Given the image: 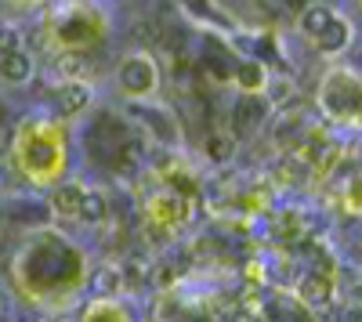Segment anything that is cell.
I'll return each instance as SVG.
<instances>
[{
    "mask_svg": "<svg viewBox=\"0 0 362 322\" xmlns=\"http://www.w3.org/2000/svg\"><path fill=\"white\" fill-rule=\"evenodd\" d=\"M11 51H22V29H15V25H0V58L11 54Z\"/></svg>",
    "mask_w": 362,
    "mask_h": 322,
    "instance_id": "obj_10",
    "label": "cell"
},
{
    "mask_svg": "<svg viewBox=\"0 0 362 322\" xmlns=\"http://www.w3.org/2000/svg\"><path fill=\"white\" fill-rule=\"evenodd\" d=\"M83 196H87V192H83L80 185H62V189L54 192V199H51V203H54V210L62 214V217H80Z\"/></svg>",
    "mask_w": 362,
    "mask_h": 322,
    "instance_id": "obj_6",
    "label": "cell"
},
{
    "mask_svg": "<svg viewBox=\"0 0 362 322\" xmlns=\"http://www.w3.org/2000/svg\"><path fill=\"white\" fill-rule=\"evenodd\" d=\"M54 69H62L66 76H80V73H87V58L83 54H62L54 62Z\"/></svg>",
    "mask_w": 362,
    "mask_h": 322,
    "instance_id": "obj_11",
    "label": "cell"
},
{
    "mask_svg": "<svg viewBox=\"0 0 362 322\" xmlns=\"http://www.w3.org/2000/svg\"><path fill=\"white\" fill-rule=\"evenodd\" d=\"M337 15L334 11H329L326 4H312V8H305V15H300V29H305V33L315 40L319 33H322V29L329 25V22H334Z\"/></svg>",
    "mask_w": 362,
    "mask_h": 322,
    "instance_id": "obj_8",
    "label": "cell"
},
{
    "mask_svg": "<svg viewBox=\"0 0 362 322\" xmlns=\"http://www.w3.org/2000/svg\"><path fill=\"white\" fill-rule=\"evenodd\" d=\"M264 109H268V105H264V98H257V95H247L243 102H235V127L243 131V134L254 131V127L264 120Z\"/></svg>",
    "mask_w": 362,
    "mask_h": 322,
    "instance_id": "obj_5",
    "label": "cell"
},
{
    "mask_svg": "<svg viewBox=\"0 0 362 322\" xmlns=\"http://www.w3.org/2000/svg\"><path fill=\"white\" fill-rule=\"evenodd\" d=\"M348 40H351V25H348L344 18H334V22H329L322 33L315 37V47L326 51V54H337V51L348 47Z\"/></svg>",
    "mask_w": 362,
    "mask_h": 322,
    "instance_id": "obj_3",
    "label": "cell"
},
{
    "mask_svg": "<svg viewBox=\"0 0 362 322\" xmlns=\"http://www.w3.org/2000/svg\"><path fill=\"white\" fill-rule=\"evenodd\" d=\"M105 210H109L105 196H102V192H87V196H83V207H80V221L98 225V221L105 217Z\"/></svg>",
    "mask_w": 362,
    "mask_h": 322,
    "instance_id": "obj_9",
    "label": "cell"
},
{
    "mask_svg": "<svg viewBox=\"0 0 362 322\" xmlns=\"http://www.w3.org/2000/svg\"><path fill=\"white\" fill-rule=\"evenodd\" d=\"M206 149H210V156H214V160H225V156L232 153V141H225V138H210V141H206Z\"/></svg>",
    "mask_w": 362,
    "mask_h": 322,
    "instance_id": "obj_14",
    "label": "cell"
},
{
    "mask_svg": "<svg viewBox=\"0 0 362 322\" xmlns=\"http://www.w3.org/2000/svg\"><path fill=\"white\" fill-rule=\"evenodd\" d=\"M29 76H33V58H29L25 51H11L0 58V80L8 83H25Z\"/></svg>",
    "mask_w": 362,
    "mask_h": 322,
    "instance_id": "obj_4",
    "label": "cell"
},
{
    "mask_svg": "<svg viewBox=\"0 0 362 322\" xmlns=\"http://www.w3.org/2000/svg\"><path fill=\"white\" fill-rule=\"evenodd\" d=\"M329 279L326 275H305V282H300V297H305V304H315V308H322V304H329Z\"/></svg>",
    "mask_w": 362,
    "mask_h": 322,
    "instance_id": "obj_7",
    "label": "cell"
},
{
    "mask_svg": "<svg viewBox=\"0 0 362 322\" xmlns=\"http://www.w3.org/2000/svg\"><path fill=\"white\" fill-rule=\"evenodd\" d=\"M235 80L243 83V87H257V83H264V69L257 62H243V66H239V73H235Z\"/></svg>",
    "mask_w": 362,
    "mask_h": 322,
    "instance_id": "obj_12",
    "label": "cell"
},
{
    "mask_svg": "<svg viewBox=\"0 0 362 322\" xmlns=\"http://www.w3.org/2000/svg\"><path fill=\"white\" fill-rule=\"evenodd\" d=\"M119 83H124V91L127 95H145V91H153L156 87V66L148 62L145 54H131L124 66H119Z\"/></svg>",
    "mask_w": 362,
    "mask_h": 322,
    "instance_id": "obj_1",
    "label": "cell"
},
{
    "mask_svg": "<svg viewBox=\"0 0 362 322\" xmlns=\"http://www.w3.org/2000/svg\"><path fill=\"white\" fill-rule=\"evenodd\" d=\"M0 304H4V297H0Z\"/></svg>",
    "mask_w": 362,
    "mask_h": 322,
    "instance_id": "obj_15",
    "label": "cell"
},
{
    "mask_svg": "<svg viewBox=\"0 0 362 322\" xmlns=\"http://www.w3.org/2000/svg\"><path fill=\"white\" fill-rule=\"evenodd\" d=\"M87 102H90V91H87L83 83H76V80L62 83V87H58V95H54L58 116H76L80 109H87Z\"/></svg>",
    "mask_w": 362,
    "mask_h": 322,
    "instance_id": "obj_2",
    "label": "cell"
},
{
    "mask_svg": "<svg viewBox=\"0 0 362 322\" xmlns=\"http://www.w3.org/2000/svg\"><path fill=\"white\" fill-rule=\"evenodd\" d=\"M116 286H119V272L98 268V275H95V290H98V294H109V290H116Z\"/></svg>",
    "mask_w": 362,
    "mask_h": 322,
    "instance_id": "obj_13",
    "label": "cell"
}]
</instances>
